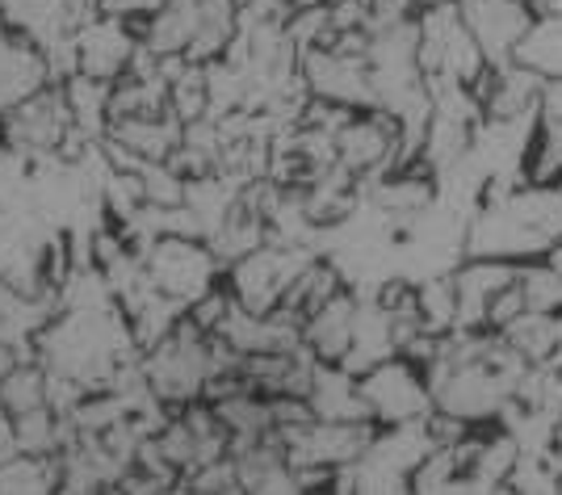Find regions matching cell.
<instances>
[{
	"instance_id": "1",
	"label": "cell",
	"mask_w": 562,
	"mask_h": 495,
	"mask_svg": "<svg viewBox=\"0 0 562 495\" xmlns=\"http://www.w3.org/2000/svg\"><path fill=\"white\" fill-rule=\"evenodd\" d=\"M135 349L139 345L122 307L59 311L34 340V353L50 374L80 382L89 395L110 391L117 370L135 361Z\"/></svg>"
},
{
	"instance_id": "2",
	"label": "cell",
	"mask_w": 562,
	"mask_h": 495,
	"mask_svg": "<svg viewBox=\"0 0 562 495\" xmlns=\"http://www.w3.org/2000/svg\"><path fill=\"white\" fill-rule=\"evenodd\" d=\"M416 25H420V68L428 76V85H437V80L467 85V89L483 85V76L492 71V59L474 43V34L462 22L458 4L428 9V13H420Z\"/></svg>"
},
{
	"instance_id": "3",
	"label": "cell",
	"mask_w": 562,
	"mask_h": 495,
	"mask_svg": "<svg viewBox=\"0 0 562 495\" xmlns=\"http://www.w3.org/2000/svg\"><path fill=\"white\" fill-rule=\"evenodd\" d=\"M324 252L315 248H299V244H265L252 257L227 265V290L244 311L252 315H273L285 303L290 285L303 278V269L311 260H319Z\"/></svg>"
},
{
	"instance_id": "4",
	"label": "cell",
	"mask_w": 562,
	"mask_h": 495,
	"mask_svg": "<svg viewBox=\"0 0 562 495\" xmlns=\"http://www.w3.org/2000/svg\"><path fill=\"white\" fill-rule=\"evenodd\" d=\"M143 265H147L151 285L160 294H168V299H177L181 307H193L198 299H206L227 278V265L214 257L206 239H177V236L156 239L147 248Z\"/></svg>"
},
{
	"instance_id": "5",
	"label": "cell",
	"mask_w": 562,
	"mask_h": 495,
	"mask_svg": "<svg viewBox=\"0 0 562 495\" xmlns=\"http://www.w3.org/2000/svg\"><path fill=\"white\" fill-rule=\"evenodd\" d=\"M285 462L294 471H345L357 466L378 437V425H340V420H306L294 428H278Z\"/></svg>"
},
{
	"instance_id": "6",
	"label": "cell",
	"mask_w": 562,
	"mask_h": 495,
	"mask_svg": "<svg viewBox=\"0 0 562 495\" xmlns=\"http://www.w3.org/2000/svg\"><path fill=\"white\" fill-rule=\"evenodd\" d=\"M357 382H361V400H366L370 420L378 428L416 425V420H428L437 412L428 374L407 357H391V361L374 365L370 374H361Z\"/></svg>"
},
{
	"instance_id": "7",
	"label": "cell",
	"mask_w": 562,
	"mask_h": 495,
	"mask_svg": "<svg viewBox=\"0 0 562 495\" xmlns=\"http://www.w3.org/2000/svg\"><path fill=\"white\" fill-rule=\"evenodd\" d=\"M336 165L361 185L403 168V131L386 110H352L336 131Z\"/></svg>"
},
{
	"instance_id": "8",
	"label": "cell",
	"mask_w": 562,
	"mask_h": 495,
	"mask_svg": "<svg viewBox=\"0 0 562 495\" xmlns=\"http://www.w3.org/2000/svg\"><path fill=\"white\" fill-rule=\"evenodd\" d=\"M71 131H76V122H71L64 85H47L38 97H30L25 105L0 119V143L13 147L18 156H55Z\"/></svg>"
},
{
	"instance_id": "9",
	"label": "cell",
	"mask_w": 562,
	"mask_h": 495,
	"mask_svg": "<svg viewBox=\"0 0 562 495\" xmlns=\"http://www.w3.org/2000/svg\"><path fill=\"white\" fill-rule=\"evenodd\" d=\"M303 80H306V93L315 97V101L345 105V110H378L366 55H345V50H331V47L306 50Z\"/></svg>"
},
{
	"instance_id": "10",
	"label": "cell",
	"mask_w": 562,
	"mask_h": 495,
	"mask_svg": "<svg viewBox=\"0 0 562 495\" xmlns=\"http://www.w3.org/2000/svg\"><path fill=\"white\" fill-rule=\"evenodd\" d=\"M458 13L483 55L492 59V68L513 64L525 30L533 25V9L525 0H458Z\"/></svg>"
},
{
	"instance_id": "11",
	"label": "cell",
	"mask_w": 562,
	"mask_h": 495,
	"mask_svg": "<svg viewBox=\"0 0 562 495\" xmlns=\"http://www.w3.org/2000/svg\"><path fill=\"white\" fill-rule=\"evenodd\" d=\"M135 50H139V34L117 18H105V13L76 30V59H80V71L93 80L117 85L131 71Z\"/></svg>"
},
{
	"instance_id": "12",
	"label": "cell",
	"mask_w": 562,
	"mask_h": 495,
	"mask_svg": "<svg viewBox=\"0 0 562 495\" xmlns=\"http://www.w3.org/2000/svg\"><path fill=\"white\" fill-rule=\"evenodd\" d=\"M50 80L47 55L34 47L30 38H22L18 30H9L4 18H0V119L9 110L25 105L30 97H38Z\"/></svg>"
},
{
	"instance_id": "13",
	"label": "cell",
	"mask_w": 562,
	"mask_h": 495,
	"mask_svg": "<svg viewBox=\"0 0 562 495\" xmlns=\"http://www.w3.org/2000/svg\"><path fill=\"white\" fill-rule=\"evenodd\" d=\"M520 278V265L513 260H487V257H467L453 269V285H458V331H483L487 307L499 290Z\"/></svg>"
},
{
	"instance_id": "14",
	"label": "cell",
	"mask_w": 562,
	"mask_h": 495,
	"mask_svg": "<svg viewBox=\"0 0 562 495\" xmlns=\"http://www.w3.org/2000/svg\"><path fill=\"white\" fill-rule=\"evenodd\" d=\"M357 311H361V294L340 290L331 303L303 319V345L319 365H345L352 349V331H357Z\"/></svg>"
},
{
	"instance_id": "15",
	"label": "cell",
	"mask_w": 562,
	"mask_h": 495,
	"mask_svg": "<svg viewBox=\"0 0 562 495\" xmlns=\"http://www.w3.org/2000/svg\"><path fill=\"white\" fill-rule=\"evenodd\" d=\"M483 101V119L508 122V119H538L541 97H546V80H538L533 71H525L520 64H499L483 76V85L474 89Z\"/></svg>"
},
{
	"instance_id": "16",
	"label": "cell",
	"mask_w": 562,
	"mask_h": 495,
	"mask_svg": "<svg viewBox=\"0 0 562 495\" xmlns=\"http://www.w3.org/2000/svg\"><path fill=\"white\" fill-rule=\"evenodd\" d=\"M202 30V0H165L147 22L139 25V43L160 59L189 55Z\"/></svg>"
},
{
	"instance_id": "17",
	"label": "cell",
	"mask_w": 562,
	"mask_h": 495,
	"mask_svg": "<svg viewBox=\"0 0 562 495\" xmlns=\"http://www.w3.org/2000/svg\"><path fill=\"white\" fill-rule=\"evenodd\" d=\"M0 18H4L9 30H18L22 38H30L43 55L50 47H59V43H68L71 34H76V22H71L64 0H4Z\"/></svg>"
},
{
	"instance_id": "18",
	"label": "cell",
	"mask_w": 562,
	"mask_h": 495,
	"mask_svg": "<svg viewBox=\"0 0 562 495\" xmlns=\"http://www.w3.org/2000/svg\"><path fill=\"white\" fill-rule=\"evenodd\" d=\"M306 407H311L315 420H340V425L370 420V407L361 400V382L349 370H340V365H319L315 370V386L306 395Z\"/></svg>"
},
{
	"instance_id": "19",
	"label": "cell",
	"mask_w": 562,
	"mask_h": 495,
	"mask_svg": "<svg viewBox=\"0 0 562 495\" xmlns=\"http://www.w3.org/2000/svg\"><path fill=\"white\" fill-rule=\"evenodd\" d=\"M513 64L525 71H533L546 85L562 80V18H533V25L525 30L520 47H516Z\"/></svg>"
},
{
	"instance_id": "20",
	"label": "cell",
	"mask_w": 562,
	"mask_h": 495,
	"mask_svg": "<svg viewBox=\"0 0 562 495\" xmlns=\"http://www.w3.org/2000/svg\"><path fill=\"white\" fill-rule=\"evenodd\" d=\"M0 495H64L59 453H50V458L18 453V458L0 462Z\"/></svg>"
},
{
	"instance_id": "21",
	"label": "cell",
	"mask_w": 562,
	"mask_h": 495,
	"mask_svg": "<svg viewBox=\"0 0 562 495\" xmlns=\"http://www.w3.org/2000/svg\"><path fill=\"white\" fill-rule=\"evenodd\" d=\"M47 386H50V374L43 361H18L4 382H0V403L9 407V416L18 420L25 412H38V407H47Z\"/></svg>"
},
{
	"instance_id": "22",
	"label": "cell",
	"mask_w": 562,
	"mask_h": 495,
	"mask_svg": "<svg viewBox=\"0 0 562 495\" xmlns=\"http://www.w3.org/2000/svg\"><path fill=\"white\" fill-rule=\"evenodd\" d=\"M416 311H420L424 331H432V336L458 331V285H453V273L416 282Z\"/></svg>"
},
{
	"instance_id": "23",
	"label": "cell",
	"mask_w": 562,
	"mask_h": 495,
	"mask_svg": "<svg viewBox=\"0 0 562 495\" xmlns=\"http://www.w3.org/2000/svg\"><path fill=\"white\" fill-rule=\"evenodd\" d=\"M529 315V299H525V285L516 278L508 290H499L492 299V307H487V319H483V331H495V336H504L508 328H516L520 319Z\"/></svg>"
},
{
	"instance_id": "24",
	"label": "cell",
	"mask_w": 562,
	"mask_h": 495,
	"mask_svg": "<svg viewBox=\"0 0 562 495\" xmlns=\"http://www.w3.org/2000/svg\"><path fill=\"white\" fill-rule=\"evenodd\" d=\"M366 4H370V34L395 30V25H412L420 18L416 0H366Z\"/></svg>"
},
{
	"instance_id": "25",
	"label": "cell",
	"mask_w": 562,
	"mask_h": 495,
	"mask_svg": "<svg viewBox=\"0 0 562 495\" xmlns=\"http://www.w3.org/2000/svg\"><path fill=\"white\" fill-rule=\"evenodd\" d=\"M538 126H541V135H546V139H554L562 147V80L559 85H546Z\"/></svg>"
},
{
	"instance_id": "26",
	"label": "cell",
	"mask_w": 562,
	"mask_h": 495,
	"mask_svg": "<svg viewBox=\"0 0 562 495\" xmlns=\"http://www.w3.org/2000/svg\"><path fill=\"white\" fill-rule=\"evenodd\" d=\"M533 18H562V0H525Z\"/></svg>"
},
{
	"instance_id": "27",
	"label": "cell",
	"mask_w": 562,
	"mask_h": 495,
	"mask_svg": "<svg viewBox=\"0 0 562 495\" xmlns=\"http://www.w3.org/2000/svg\"><path fill=\"white\" fill-rule=\"evenodd\" d=\"M18 365V349H9V345H0V382H4V374Z\"/></svg>"
},
{
	"instance_id": "28",
	"label": "cell",
	"mask_w": 562,
	"mask_h": 495,
	"mask_svg": "<svg viewBox=\"0 0 562 495\" xmlns=\"http://www.w3.org/2000/svg\"><path fill=\"white\" fill-rule=\"evenodd\" d=\"M420 4V13H428V9H449V4H458V0H416Z\"/></svg>"
},
{
	"instance_id": "29",
	"label": "cell",
	"mask_w": 562,
	"mask_h": 495,
	"mask_svg": "<svg viewBox=\"0 0 562 495\" xmlns=\"http://www.w3.org/2000/svg\"><path fill=\"white\" fill-rule=\"evenodd\" d=\"M546 260H550V265H554V269L562 273V239L554 244V248H550V257H546Z\"/></svg>"
},
{
	"instance_id": "30",
	"label": "cell",
	"mask_w": 562,
	"mask_h": 495,
	"mask_svg": "<svg viewBox=\"0 0 562 495\" xmlns=\"http://www.w3.org/2000/svg\"><path fill=\"white\" fill-rule=\"evenodd\" d=\"M160 495H193V492H189V483H168Z\"/></svg>"
}]
</instances>
